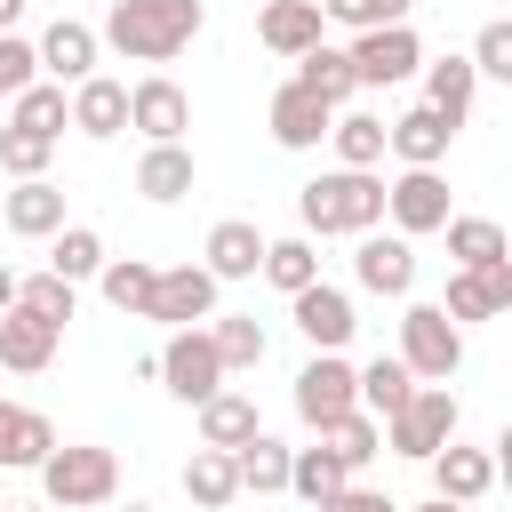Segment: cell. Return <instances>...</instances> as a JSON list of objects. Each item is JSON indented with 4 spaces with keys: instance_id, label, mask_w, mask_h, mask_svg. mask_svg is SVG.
Here are the masks:
<instances>
[{
    "instance_id": "6da1fadb",
    "label": "cell",
    "mask_w": 512,
    "mask_h": 512,
    "mask_svg": "<svg viewBox=\"0 0 512 512\" xmlns=\"http://www.w3.org/2000/svg\"><path fill=\"white\" fill-rule=\"evenodd\" d=\"M200 24H208L200 0H112L96 24V48H112L128 64H176L200 40Z\"/></svg>"
},
{
    "instance_id": "7a4b0ae2",
    "label": "cell",
    "mask_w": 512,
    "mask_h": 512,
    "mask_svg": "<svg viewBox=\"0 0 512 512\" xmlns=\"http://www.w3.org/2000/svg\"><path fill=\"white\" fill-rule=\"evenodd\" d=\"M296 216H304V240H360L384 224V176L376 168H320L296 192Z\"/></svg>"
},
{
    "instance_id": "3957f363",
    "label": "cell",
    "mask_w": 512,
    "mask_h": 512,
    "mask_svg": "<svg viewBox=\"0 0 512 512\" xmlns=\"http://www.w3.org/2000/svg\"><path fill=\"white\" fill-rule=\"evenodd\" d=\"M40 496H48V512H104L120 496V456L96 440H56L40 456Z\"/></svg>"
},
{
    "instance_id": "277c9868",
    "label": "cell",
    "mask_w": 512,
    "mask_h": 512,
    "mask_svg": "<svg viewBox=\"0 0 512 512\" xmlns=\"http://www.w3.org/2000/svg\"><path fill=\"white\" fill-rule=\"evenodd\" d=\"M416 384H448L464 368V328L440 312V304H408L400 312V352H392Z\"/></svg>"
},
{
    "instance_id": "5b68a950",
    "label": "cell",
    "mask_w": 512,
    "mask_h": 512,
    "mask_svg": "<svg viewBox=\"0 0 512 512\" xmlns=\"http://www.w3.org/2000/svg\"><path fill=\"white\" fill-rule=\"evenodd\" d=\"M456 424H464L456 392H448V384H416V392H408V408L384 424V440H392V456L424 464V456H440V448L456 440Z\"/></svg>"
},
{
    "instance_id": "8992f818",
    "label": "cell",
    "mask_w": 512,
    "mask_h": 512,
    "mask_svg": "<svg viewBox=\"0 0 512 512\" xmlns=\"http://www.w3.org/2000/svg\"><path fill=\"white\" fill-rule=\"evenodd\" d=\"M352 80L360 88H400L408 72H424V40L416 24H376V32H352Z\"/></svg>"
},
{
    "instance_id": "52a82bcc",
    "label": "cell",
    "mask_w": 512,
    "mask_h": 512,
    "mask_svg": "<svg viewBox=\"0 0 512 512\" xmlns=\"http://www.w3.org/2000/svg\"><path fill=\"white\" fill-rule=\"evenodd\" d=\"M456 208H448V176L440 168H400L392 184H384V224L400 232V240H424V232H440Z\"/></svg>"
},
{
    "instance_id": "ba28073f",
    "label": "cell",
    "mask_w": 512,
    "mask_h": 512,
    "mask_svg": "<svg viewBox=\"0 0 512 512\" xmlns=\"http://www.w3.org/2000/svg\"><path fill=\"white\" fill-rule=\"evenodd\" d=\"M152 360H160V384H168L184 408H200L208 392H224V360H216L208 328H168V344H160Z\"/></svg>"
},
{
    "instance_id": "9c48e42d",
    "label": "cell",
    "mask_w": 512,
    "mask_h": 512,
    "mask_svg": "<svg viewBox=\"0 0 512 512\" xmlns=\"http://www.w3.org/2000/svg\"><path fill=\"white\" fill-rule=\"evenodd\" d=\"M360 408V392H352V360L344 352H312L304 368H296V416L312 424V432H328L336 416H352Z\"/></svg>"
},
{
    "instance_id": "30bf717a",
    "label": "cell",
    "mask_w": 512,
    "mask_h": 512,
    "mask_svg": "<svg viewBox=\"0 0 512 512\" xmlns=\"http://www.w3.org/2000/svg\"><path fill=\"white\" fill-rule=\"evenodd\" d=\"M128 128H136L144 144H184V128H192V96H184L168 72H144V80L128 88Z\"/></svg>"
},
{
    "instance_id": "8fae6325",
    "label": "cell",
    "mask_w": 512,
    "mask_h": 512,
    "mask_svg": "<svg viewBox=\"0 0 512 512\" xmlns=\"http://www.w3.org/2000/svg\"><path fill=\"white\" fill-rule=\"evenodd\" d=\"M352 280L368 288V296H408L416 288V240H400V232H360L352 240Z\"/></svg>"
},
{
    "instance_id": "7c38bea8",
    "label": "cell",
    "mask_w": 512,
    "mask_h": 512,
    "mask_svg": "<svg viewBox=\"0 0 512 512\" xmlns=\"http://www.w3.org/2000/svg\"><path fill=\"white\" fill-rule=\"evenodd\" d=\"M144 320H160V328H208V320H216V280H208L200 264H168V272L152 280Z\"/></svg>"
},
{
    "instance_id": "4fadbf2b",
    "label": "cell",
    "mask_w": 512,
    "mask_h": 512,
    "mask_svg": "<svg viewBox=\"0 0 512 512\" xmlns=\"http://www.w3.org/2000/svg\"><path fill=\"white\" fill-rule=\"evenodd\" d=\"M288 312H296V336H304L312 352H344V344H352V328H360V312H352V296H344L336 280L296 288V296H288Z\"/></svg>"
},
{
    "instance_id": "5bb4252c",
    "label": "cell",
    "mask_w": 512,
    "mask_h": 512,
    "mask_svg": "<svg viewBox=\"0 0 512 512\" xmlns=\"http://www.w3.org/2000/svg\"><path fill=\"white\" fill-rule=\"evenodd\" d=\"M32 56H40V80H56V88H80L88 72H96V24H80V16H56L40 40H32Z\"/></svg>"
},
{
    "instance_id": "9a60e30c",
    "label": "cell",
    "mask_w": 512,
    "mask_h": 512,
    "mask_svg": "<svg viewBox=\"0 0 512 512\" xmlns=\"http://www.w3.org/2000/svg\"><path fill=\"white\" fill-rule=\"evenodd\" d=\"M328 120H336V112H328L312 88H296V80H280V88H272L264 128H272V144H280V152H320V144H328Z\"/></svg>"
},
{
    "instance_id": "2e32d148",
    "label": "cell",
    "mask_w": 512,
    "mask_h": 512,
    "mask_svg": "<svg viewBox=\"0 0 512 512\" xmlns=\"http://www.w3.org/2000/svg\"><path fill=\"white\" fill-rule=\"evenodd\" d=\"M424 464H432V496H440V504H464V512H472V504L496 488V448L448 440V448H440V456H424Z\"/></svg>"
},
{
    "instance_id": "e0dca14e",
    "label": "cell",
    "mask_w": 512,
    "mask_h": 512,
    "mask_svg": "<svg viewBox=\"0 0 512 512\" xmlns=\"http://www.w3.org/2000/svg\"><path fill=\"white\" fill-rule=\"evenodd\" d=\"M448 144H456V128H448L432 104H408V112H392V120H384V152H392L400 168H440V160H448Z\"/></svg>"
},
{
    "instance_id": "ac0fdd59",
    "label": "cell",
    "mask_w": 512,
    "mask_h": 512,
    "mask_svg": "<svg viewBox=\"0 0 512 512\" xmlns=\"http://www.w3.org/2000/svg\"><path fill=\"white\" fill-rule=\"evenodd\" d=\"M0 224L16 232V240H56L72 216H64V184L56 176H32V184H16V192H0Z\"/></svg>"
},
{
    "instance_id": "d6986e66",
    "label": "cell",
    "mask_w": 512,
    "mask_h": 512,
    "mask_svg": "<svg viewBox=\"0 0 512 512\" xmlns=\"http://www.w3.org/2000/svg\"><path fill=\"white\" fill-rule=\"evenodd\" d=\"M56 344H64L56 320H40V312H24V304L0 312V368H8V376H40V368L56 360Z\"/></svg>"
},
{
    "instance_id": "ffe728a7",
    "label": "cell",
    "mask_w": 512,
    "mask_h": 512,
    "mask_svg": "<svg viewBox=\"0 0 512 512\" xmlns=\"http://www.w3.org/2000/svg\"><path fill=\"white\" fill-rule=\"evenodd\" d=\"M256 264H264V232L248 224V216H224V224H208V248H200V272L224 288V280H256Z\"/></svg>"
},
{
    "instance_id": "44dd1931",
    "label": "cell",
    "mask_w": 512,
    "mask_h": 512,
    "mask_svg": "<svg viewBox=\"0 0 512 512\" xmlns=\"http://www.w3.org/2000/svg\"><path fill=\"white\" fill-rule=\"evenodd\" d=\"M256 40L272 48V56H304V48H320L328 40V24H320V0H264L256 8Z\"/></svg>"
},
{
    "instance_id": "7402d4cb",
    "label": "cell",
    "mask_w": 512,
    "mask_h": 512,
    "mask_svg": "<svg viewBox=\"0 0 512 512\" xmlns=\"http://www.w3.org/2000/svg\"><path fill=\"white\" fill-rule=\"evenodd\" d=\"M72 128H80L88 144H112V136L128 128V80H104V72H88V80L72 88Z\"/></svg>"
},
{
    "instance_id": "603a6c76",
    "label": "cell",
    "mask_w": 512,
    "mask_h": 512,
    "mask_svg": "<svg viewBox=\"0 0 512 512\" xmlns=\"http://www.w3.org/2000/svg\"><path fill=\"white\" fill-rule=\"evenodd\" d=\"M192 184H200V160H192V144H144V160H136V192H144L152 208H176Z\"/></svg>"
},
{
    "instance_id": "cb8c5ba5",
    "label": "cell",
    "mask_w": 512,
    "mask_h": 512,
    "mask_svg": "<svg viewBox=\"0 0 512 512\" xmlns=\"http://www.w3.org/2000/svg\"><path fill=\"white\" fill-rule=\"evenodd\" d=\"M48 448H56V424L24 400H0V472H40Z\"/></svg>"
},
{
    "instance_id": "d4e9b609",
    "label": "cell",
    "mask_w": 512,
    "mask_h": 512,
    "mask_svg": "<svg viewBox=\"0 0 512 512\" xmlns=\"http://www.w3.org/2000/svg\"><path fill=\"white\" fill-rule=\"evenodd\" d=\"M352 392H360V416H376V424H392L400 408H408V392H416V376L392 360V352H376V360H352Z\"/></svg>"
},
{
    "instance_id": "484cf974",
    "label": "cell",
    "mask_w": 512,
    "mask_h": 512,
    "mask_svg": "<svg viewBox=\"0 0 512 512\" xmlns=\"http://www.w3.org/2000/svg\"><path fill=\"white\" fill-rule=\"evenodd\" d=\"M256 432H264V416H256V400H248V392H232V384H224V392H208V400H200V448H224V456H232V448H248Z\"/></svg>"
},
{
    "instance_id": "4316f807",
    "label": "cell",
    "mask_w": 512,
    "mask_h": 512,
    "mask_svg": "<svg viewBox=\"0 0 512 512\" xmlns=\"http://www.w3.org/2000/svg\"><path fill=\"white\" fill-rule=\"evenodd\" d=\"M288 80H296V88H312V96H320L328 112H344V104L360 96V80H352V56H344L336 40H320V48H304Z\"/></svg>"
},
{
    "instance_id": "83f0119b",
    "label": "cell",
    "mask_w": 512,
    "mask_h": 512,
    "mask_svg": "<svg viewBox=\"0 0 512 512\" xmlns=\"http://www.w3.org/2000/svg\"><path fill=\"white\" fill-rule=\"evenodd\" d=\"M472 96H480V72H472L464 56H432V64H424V104H432L448 128L472 120Z\"/></svg>"
},
{
    "instance_id": "f1b7e54d",
    "label": "cell",
    "mask_w": 512,
    "mask_h": 512,
    "mask_svg": "<svg viewBox=\"0 0 512 512\" xmlns=\"http://www.w3.org/2000/svg\"><path fill=\"white\" fill-rule=\"evenodd\" d=\"M8 128H24V136H40V144H56V136L72 128V88L32 80L24 96H8Z\"/></svg>"
},
{
    "instance_id": "f546056e",
    "label": "cell",
    "mask_w": 512,
    "mask_h": 512,
    "mask_svg": "<svg viewBox=\"0 0 512 512\" xmlns=\"http://www.w3.org/2000/svg\"><path fill=\"white\" fill-rule=\"evenodd\" d=\"M208 344H216L224 376H248V368H264V352H272V336H264L256 312H216V320H208Z\"/></svg>"
},
{
    "instance_id": "4dcf8cb0",
    "label": "cell",
    "mask_w": 512,
    "mask_h": 512,
    "mask_svg": "<svg viewBox=\"0 0 512 512\" xmlns=\"http://www.w3.org/2000/svg\"><path fill=\"white\" fill-rule=\"evenodd\" d=\"M104 256H112V248H104V232H96V224H64V232L48 240V272H56L64 288L96 280V272H104Z\"/></svg>"
},
{
    "instance_id": "1f68e13d",
    "label": "cell",
    "mask_w": 512,
    "mask_h": 512,
    "mask_svg": "<svg viewBox=\"0 0 512 512\" xmlns=\"http://www.w3.org/2000/svg\"><path fill=\"white\" fill-rule=\"evenodd\" d=\"M152 280H160V264H144V256H104V272H96V288H104V304H112L120 320H144Z\"/></svg>"
},
{
    "instance_id": "d6a6232c",
    "label": "cell",
    "mask_w": 512,
    "mask_h": 512,
    "mask_svg": "<svg viewBox=\"0 0 512 512\" xmlns=\"http://www.w3.org/2000/svg\"><path fill=\"white\" fill-rule=\"evenodd\" d=\"M328 152H336V168H384V120L376 112H336Z\"/></svg>"
},
{
    "instance_id": "836d02e7",
    "label": "cell",
    "mask_w": 512,
    "mask_h": 512,
    "mask_svg": "<svg viewBox=\"0 0 512 512\" xmlns=\"http://www.w3.org/2000/svg\"><path fill=\"white\" fill-rule=\"evenodd\" d=\"M256 280H272L280 296H296V288H312V280H320V248H312L304 232H288V240H264V264H256Z\"/></svg>"
},
{
    "instance_id": "e575fe53",
    "label": "cell",
    "mask_w": 512,
    "mask_h": 512,
    "mask_svg": "<svg viewBox=\"0 0 512 512\" xmlns=\"http://www.w3.org/2000/svg\"><path fill=\"white\" fill-rule=\"evenodd\" d=\"M232 472H240V496H288V448L272 432H256L248 448H232Z\"/></svg>"
},
{
    "instance_id": "d590c367",
    "label": "cell",
    "mask_w": 512,
    "mask_h": 512,
    "mask_svg": "<svg viewBox=\"0 0 512 512\" xmlns=\"http://www.w3.org/2000/svg\"><path fill=\"white\" fill-rule=\"evenodd\" d=\"M184 496H192V512H224V504L240 496L232 456H224V448H192V464H184Z\"/></svg>"
},
{
    "instance_id": "8d00e7d4",
    "label": "cell",
    "mask_w": 512,
    "mask_h": 512,
    "mask_svg": "<svg viewBox=\"0 0 512 512\" xmlns=\"http://www.w3.org/2000/svg\"><path fill=\"white\" fill-rule=\"evenodd\" d=\"M440 232H448V256H456V272H480V264L512 256V248H504V224H496V216H448Z\"/></svg>"
},
{
    "instance_id": "74e56055",
    "label": "cell",
    "mask_w": 512,
    "mask_h": 512,
    "mask_svg": "<svg viewBox=\"0 0 512 512\" xmlns=\"http://www.w3.org/2000/svg\"><path fill=\"white\" fill-rule=\"evenodd\" d=\"M344 480H352V472L336 464V448H320V440H312V448H288V496H304V504H328Z\"/></svg>"
},
{
    "instance_id": "f35d334b",
    "label": "cell",
    "mask_w": 512,
    "mask_h": 512,
    "mask_svg": "<svg viewBox=\"0 0 512 512\" xmlns=\"http://www.w3.org/2000/svg\"><path fill=\"white\" fill-rule=\"evenodd\" d=\"M320 448H336V464H344V472H360L368 456H384V424L352 408V416H336V424L320 432Z\"/></svg>"
},
{
    "instance_id": "ab89813d",
    "label": "cell",
    "mask_w": 512,
    "mask_h": 512,
    "mask_svg": "<svg viewBox=\"0 0 512 512\" xmlns=\"http://www.w3.org/2000/svg\"><path fill=\"white\" fill-rule=\"evenodd\" d=\"M416 0H320V24H344V32H376V24H408Z\"/></svg>"
},
{
    "instance_id": "60d3db41",
    "label": "cell",
    "mask_w": 512,
    "mask_h": 512,
    "mask_svg": "<svg viewBox=\"0 0 512 512\" xmlns=\"http://www.w3.org/2000/svg\"><path fill=\"white\" fill-rule=\"evenodd\" d=\"M440 312H448L456 328H472V320H496V296H488V280H480V272H448Z\"/></svg>"
},
{
    "instance_id": "b9f144b4",
    "label": "cell",
    "mask_w": 512,
    "mask_h": 512,
    "mask_svg": "<svg viewBox=\"0 0 512 512\" xmlns=\"http://www.w3.org/2000/svg\"><path fill=\"white\" fill-rule=\"evenodd\" d=\"M480 80H512V24L504 16H488L480 24V40H472V56H464Z\"/></svg>"
},
{
    "instance_id": "7bdbcfd3",
    "label": "cell",
    "mask_w": 512,
    "mask_h": 512,
    "mask_svg": "<svg viewBox=\"0 0 512 512\" xmlns=\"http://www.w3.org/2000/svg\"><path fill=\"white\" fill-rule=\"evenodd\" d=\"M72 296H80V288H64L56 272H32V280H16V304H24V312H40V320H56V328L72 320Z\"/></svg>"
},
{
    "instance_id": "ee69618b",
    "label": "cell",
    "mask_w": 512,
    "mask_h": 512,
    "mask_svg": "<svg viewBox=\"0 0 512 512\" xmlns=\"http://www.w3.org/2000/svg\"><path fill=\"white\" fill-rule=\"evenodd\" d=\"M48 152H56V144H40V136H24V128H0V176L32 184V176H48Z\"/></svg>"
},
{
    "instance_id": "f6af8a7d",
    "label": "cell",
    "mask_w": 512,
    "mask_h": 512,
    "mask_svg": "<svg viewBox=\"0 0 512 512\" xmlns=\"http://www.w3.org/2000/svg\"><path fill=\"white\" fill-rule=\"evenodd\" d=\"M40 80V56H32V40L24 32H0V96H24Z\"/></svg>"
},
{
    "instance_id": "bcb514c9",
    "label": "cell",
    "mask_w": 512,
    "mask_h": 512,
    "mask_svg": "<svg viewBox=\"0 0 512 512\" xmlns=\"http://www.w3.org/2000/svg\"><path fill=\"white\" fill-rule=\"evenodd\" d=\"M312 512H400V504H392L384 488H360V480H344V488H336L328 504H312Z\"/></svg>"
},
{
    "instance_id": "7dc6e473",
    "label": "cell",
    "mask_w": 512,
    "mask_h": 512,
    "mask_svg": "<svg viewBox=\"0 0 512 512\" xmlns=\"http://www.w3.org/2000/svg\"><path fill=\"white\" fill-rule=\"evenodd\" d=\"M480 280H488V296H496V312H512V256H496V264H480Z\"/></svg>"
},
{
    "instance_id": "c3c4849f",
    "label": "cell",
    "mask_w": 512,
    "mask_h": 512,
    "mask_svg": "<svg viewBox=\"0 0 512 512\" xmlns=\"http://www.w3.org/2000/svg\"><path fill=\"white\" fill-rule=\"evenodd\" d=\"M24 8H32V0H0V32H16V24H24Z\"/></svg>"
},
{
    "instance_id": "681fc988",
    "label": "cell",
    "mask_w": 512,
    "mask_h": 512,
    "mask_svg": "<svg viewBox=\"0 0 512 512\" xmlns=\"http://www.w3.org/2000/svg\"><path fill=\"white\" fill-rule=\"evenodd\" d=\"M8 304H16V272L0 264V312H8Z\"/></svg>"
},
{
    "instance_id": "f907efd6",
    "label": "cell",
    "mask_w": 512,
    "mask_h": 512,
    "mask_svg": "<svg viewBox=\"0 0 512 512\" xmlns=\"http://www.w3.org/2000/svg\"><path fill=\"white\" fill-rule=\"evenodd\" d=\"M400 512H464V504H440V496H424V504H400Z\"/></svg>"
},
{
    "instance_id": "816d5d0a",
    "label": "cell",
    "mask_w": 512,
    "mask_h": 512,
    "mask_svg": "<svg viewBox=\"0 0 512 512\" xmlns=\"http://www.w3.org/2000/svg\"><path fill=\"white\" fill-rule=\"evenodd\" d=\"M8 512H48V504H8Z\"/></svg>"
},
{
    "instance_id": "f5cc1de1",
    "label": "cell",
    "mask_w": 512,
    "mask_h": 512,
    "mask_svg": "<svg viewBox=\"0 0 512 512\" xmlns=\"http://www.w3.org/2000/svg\"><path fill=\"white\" fill-rule=\"evenodd\" d=\"M128 512H152V504H128Z\"/></svg>"
},
{
    "instance_id": "db71d44e",
    "label": "cell",
    "mask_w": 512,
    "mask_h": 512,
    "mask_svg": "<svg viewBox=\"0 0 512 512\" xmlns=\"http://www.w3.org/2000/svg\"><path fill=\"white\" fill-rule=\"evenodd\" d=\"M0 512H8V504H0Z\"/></svg>"
}]
</instances>
